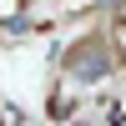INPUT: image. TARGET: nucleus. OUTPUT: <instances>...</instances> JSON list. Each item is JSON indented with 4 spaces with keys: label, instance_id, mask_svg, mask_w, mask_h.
Returning a JSON list of instances; mask_svg holds the SVG:
<instances>
[{
    "label": "nucleus",
    "instance_id": "f257e3e1",
    "mask_svg": "<svg viewBox=\"0 0 126 126\" xmlns=\"http://www.w3.org/2000/svg\"><path fill=\"white\" fill-rule=\"evenodd\" d=\"M116 50H111L106 35H81L76 46L66 50V76L76 81V86H91V81H106L111 71H116Z\"/></svg>",
    "mask_w": 126,
    "mask_h": 126
}]
</instances>
